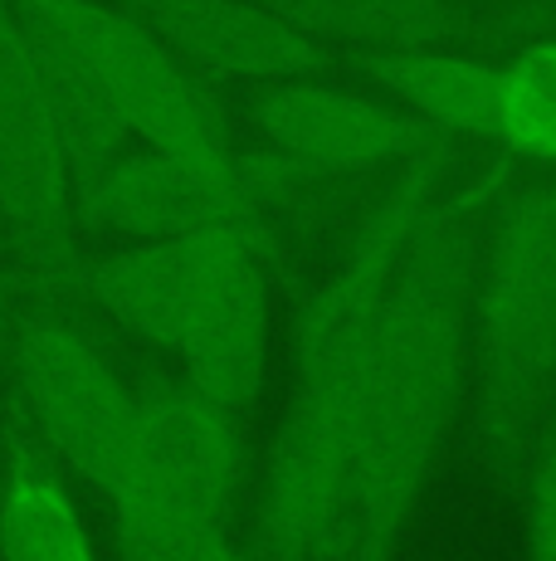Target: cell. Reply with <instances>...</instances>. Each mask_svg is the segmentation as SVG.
I'll list each match as a JSON object with an SVG mask.
<instances>
[{
	"instance_id": "1",
	"label": "cell",
	"mask_w": 556,
	"mask_h": 561,
	"mask_svg": "<svg viewBox=\"0 0 556 561\" xmlns=\"http://www.w3.org/2000/svg\"><path fill=\"white\" fill-rule=\"evenodd\" d=\"M478 254L484 186L440 191L415 225L381 312L333 561H395L405 523L468 401Z\"/></svg>"
},
{
	"instance_id": "2",
	"label": "cell",
	"mask_w": 556,
	"mask_h": 561,
	"mask_svg": "<svg viewBox=\"0 0 556 561\" xmlns=\"http://www.w3.org/2000/svg\"><path fill=\"white\" fill-rule=\"evenodd\" d=\"M444 191V152L430 142L405 161V176L351 234L323 284L308 288L293 318V371L259 493V561H333L347 503L351 435L367 391V366L415 225Z\"/></svg>"
},
{
	"instance_id": "3",
	"label": "cell",
	"mask_w": 556,
	"mask_h": 561,
	"mask_svg": "<svg viewBox=\"0 0 556 561\" xmlns=\"http://www.w3.org/2000/svg\"><path fill=\"white\" fill-rule=\"evenodd\" d=\"M73 288L181 362V381L234 425L250 420L269 362V278L264 240L181 234L83 264Z\"/></svg>"
},
{
	"instance_id": "4",
	"label": "cell",
	"mask_w": 556,
	"mask_h": 561,
	"mask_svg": "<svg viewBox=\"0 0 556 561\" xmlns=\"http://www.w3.org/2000/svg\"><path fill=\"white\" fill-rule=\"evenodd\" d=\"M556 391V181L512 201L484 234L468 357V445L518 489L528 439Z\"/></svg>"
},
{
	"instance_id": "5",
	"label": "cell",
	"mask_w": 556,
	"mask_h": 561,
	"mask_svg": "<svg viewBox=\"0 0 556 561\" xmlns=\"http://www.w3.org/2000/svg\"><path fill=\"white\" fill-rule=\"evenodd\" d=\"M303 176L259 157H234L230 167H190L166 152L113 157L73 186V220L132 234V240H181V234H269V205L288 196Z\"/></svg>"
},
{
	"instance_id": "6",
	"label": "cell",
	"mask_w": 556,
	"mask_h": 561,
	"mask_svg": "<svg viewBox=\"0 0 556 561\" xmlns=\"http://www.w3.org/2000/svg\"><path fill=\"white\" fill-rule=\"evenodd\" d=\"M0 225L45 284L73 288V171L15 0H0Z\"/></svg>"
},
{
	"instance_id": "7",
	"label": "cell",
	"mask_w": 556,
	"mask_h": 561,
	"mask_svg": "<svg viewBox=\"0 0 556 561\" xmlns=\"http://www.w3.org/2000/svg\"><path fill=\"white\" fill-rule=\"evenodd\" d=\"M15 381L45 455L103 493L137 435V401L89 332L59 312H30L15 332Z\"/></svg>"
},
{
	"instance_id": "8",
	"label": "cell",
	"mask_w": 556,
	"mask_h": 561,
	"mask_svg": "<svg viewBox=\"0 0 556 561\" xmlns=\"http://www.w3.org/2000/svg\"><path fill=\"white\" fill-rule=\"evenodd\" d=\"M171 523L190 561H259L244 537V425L200 401L176 376L132 391Z\"/></svg>"
},
{
	"instance_id": "9",
	"label": "cell",
	"mask_w": 556,
	"mask_h": 561,
	"mask_svg": "<svg viewBox=\"0 0 556 561\" xmlns=\"http://www.w3.org/2000/svg\"><path fill=\"white\" fill-rule=\"evenodd\" d=\"M254 133L264 152L303 181L367 176L395 161L405 167L415 152L440 142V133L405 113L401 103L361 99V93L327 89L313 79L269 83L264 99L254 103Z\"/></svg>"
},
{
	"instance_id": "10",
	"label": "cell",
	"mask_w": 556,
	"mask_h": 561,
	"mask_svg": "<svg viewBox=\"0 0 556 561\" xmlns=\"http://www.w3.org/2000/svg\"><path fill=\"white\" fill-rule=\"evenodd\" d=\"M127 10L190 73L220 83H293L323 69V45L259 0H132Z\"/></svg>"
},
{
	"instance_id": "11",
	"label": "cell",
	"mask_w": 556,
	"mask_h": 561,
	"mask_svg": "<svg viewBox=\"0 0 556 561\" xmlns=\"http://www.w3.org/2000/svg\"><path fill=\"white\" fill-rule=\"evenodd\" d=\"M0 561H99L63 469L25 430H10L0 469Z\"/></svg>"
},
{
	"instance_id": "12",
	"label": "cell",
	"mask_w": 556,
	"mask_h": 561,
	"mask_svg": "<svg viewBox=\"0 0 556 561\" xmlns=\"http://www.w3.org/2000/svg\"><path fill=\"white\" fill-rule=\"evenodd\" d=\"M474 137L556 167V39L528 45L508 64H488Z\"/></svg>"
},
{
	"instance_id": "13",
	"label": "cell",
	"mask_w": 556,
	"mask_h": 561,
	"mask_svg": "<svg viewBox=\"0 0 556 561\" xmlns=\"http://www.w3.org/2000/svg\"><path fill=\"white\" fill-rule=\"evenodd\" d=\"M313 39H347L377 54L440 49L454 30L444 0H259Z\"/></svg>"
},
{
	"instance_id": "14",
	"label": "cell",
	"mask_w": 556,
	"mask_h": 561,
	"mask_svg": "<svg viewBox=\"0 0 556 561\" xmlns=\"http://www.w3.org/2000/svg\"><path fill=\"white\" fill-rule=\"evenodd\" d=\"M522 561H556V391L542 405L522 459Z\"/></svg>"
}]
</instances>
